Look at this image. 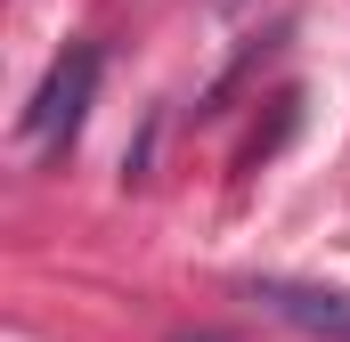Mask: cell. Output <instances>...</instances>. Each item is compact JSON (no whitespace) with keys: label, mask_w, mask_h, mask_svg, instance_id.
<instances>
[{"label":"cell","mask_w":350,"mask_h":342,"mask_svg":"<svg viewBox=\"0 0 350 342\" xmlns=\"http://www.w3.org/2000/svg\"><path fill=\"white\" fill-rule=\"evenodd\" d=\"M90 90H98V49L74 41V49L49 66V82L33 90V106H25V139H33V147H66V139L82 131V114H90Z\"/></svg>","instance_id":"obj_1"},{"label":"cell","mask_w":350,"mask_h":342,"mask_svg":"<svg viewBox=\"0 0 350 342\" xmlns=\"http://www.w3.org/2000/svg\"><path fill=\"white\" fill-rule=\"evenodd\" d=\"M253 302H261L269 318H285V326L318 334V342H350V285H301V277H261V285H253Z\"/></svg>","instance_id":"obj_2"},{"label":"cell","mask_w":350,"mask_h":342,"mask_svg":"<svg viewBox=\"0 0 350 342\" xmlns=\"http://www.w3.org/2000/svg\"><path fill=\"white\" fill-rule=\"evenodd\" d=\"M179 342H212V334H179Z\"/></svg>","instance_id":"obj_3"}]
</instances>
